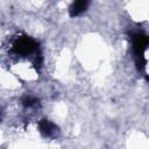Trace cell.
Instances as JSON below:
<instances>
[{"instance_id": "obj_1", "label": "cell", "mask_w": 149, "mask_h": 149, "mask_svg": "<svg viewBox=\"0 0 149 149\" xmlns=\"http://www.w3.org/2000/svg\"><path fill=\"white\" fill-rule=\"evenodd\" d=\"M12 51L19 57H31L36 66L41 65V54L37 41L27 35H21L14 38L12 44Z\"/></svg>"}, {"instance_id": "obj_2", "label": "cell", "mask_w": 149, "mask_h": 149, "mask_svg": "<svg viewBox=\"0 0 149 149\" xmlns=\"http://www.w3.org/2000/svg\"><path fill=\"white\" fill-rule=\"evenodd\" d=\"M132 45L134 55L137 59V64L141 66V69L146 64L144 59V52L147 48L149 47V36L144 35L142 33H134L132 34Z\"/></svg>"}, {"instance_id": "obj_3", "label": "cell", "mask_w": 149, "mask_h": 149, "mask_svg": "<svg viewBox=\"0 0 149 149\" xmlns=\"http://www.w3.org/2000/svg\"><path fill=\"white\" fill-rule=\"evenodd\" d=\"M90 1L91 0H73L72 5L70 6V9H69L70 16L74 17V16H78V15L83 14L87 9V7L90 5Z\"/></svg>"}, {"instance_id": "obj_4", "label": "cell", "mask_w": 149, "mask_h": 149, "mask_svg": "<svg viewBox=\"0 0 149 149\" xmlns=\"http://www.w3.org/2000/svg\"><path fill=\"white\" fill-rule=\"evenodd\" d=\"M38 128H40V132L42 133V135H44L47 137L54 136L56 134V132H57V126L54 122H51V121H49L47 119L40 121Z\"/></svg>"}, {"instance_id": "obj_5", "label": "cell", "mask_w": 149, "mask_h": 149, "mask_svg": "<svg viewBox=\"0 0 149 149\" xmlns=\"http://www.w3.org/2000/svg\"><path fill=\"white\" fill-rule=\"evenodd\" d=\"M37 99L36 98H34V97H31V95H26L23 99H22V104H23V106H26V107H33V106H35V105H37Z\"/></svg>"}]
</instances>
